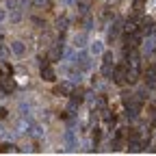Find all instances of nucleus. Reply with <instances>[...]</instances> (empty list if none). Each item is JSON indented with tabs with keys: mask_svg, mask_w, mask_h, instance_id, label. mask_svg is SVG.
Listing matches in <instances>:
<instances>
[{
	"mask_svg": "<svg viewBox=\"0 0 156 156\" xmlns=\"http://www.w3.org/2000/svg\"><path fill=\"white\" fill-rule=\"evenodd\" d=\"M152 50H154V39L150 37V39H147V41H145V46H143V52H145V54H150Z\"/></svg>",
	"mask_w": 156,
	"mask_h": 156,
	"instance_id": "12",
	"label": "nucleus"
},
{
	"mask_svg": "<svg viewBox=\"0 0 156 156\" xmlns=\"http://www.w3.org/2000/svg\"><path fill=\"white\" fill-rule=\"evenodd\" d=\"M2 117H7V108H0V119H2Z\"/></svg>",
	"mask_w": 156,
	"mask_h": 156,
	"instance_id": "19",
	"label": "nucleus"
},
{
	"mask_svg": "<svg viewBox=\"0 0 156 156\" xmlns=\"http://www.w3.org/2000/svg\"><path fill=\"white\" fill-rule=\"evenodd\" d=\"M33 7H37V9H48V7H50V0H33Z\"/></svg>",
	"mask_w": 156,
	"mask_h": 156,
	"instance_id": "10",
	"label": "nucleus"
},
{
	"mask_svg": "<svg viewBox=\"0 0 156 156\" xmlns=\"http://www.w3.org/2000/svg\"><path fill=\"white\" fill-rule=\"evenodd\" d=\"M41 78H44L46 83H52L54 78H56V76H54V69H52L50 65H44V67H41Z\"/></svg>",
	"mask_w": 156,
	"mask_h": 156,
	"instance_id": "4",
	"label": "nucleus"
},
{
	"mask_svg": "<svg viewBox=\"0 0 156 156\" xmlns=\"http://www.w3.org/2000/svg\"><path fill=\"white\" fill-rule=\"evenodd\" d=\"M0 44H2V35H0Z\"/></svg>",
	"mask_w": 156,
	"mask_h": 156,
	"instance_id": "21",
	"label": "nucleus"
},
{
	"mask_svg": "<svg viewBox=\"0 0 156 156\" xmlns=\"http://www.w3.org/2000/svg\"><path fill=\"white\" fill-rule=\"evenodd\" d=\"M69 91H72V85H69V83H61V85L54 87V93H56V95H67Z\"/></svg>",
	"mask_w": 156,
	"mask_h": 156,
	"instance_id": "6",
	"label": "nucleus"
},
{
	"mask_svg": "<svg viewBox=\"0 0 156 156\" xmlns=\"http://www.w3.org/2000/svg\"><path fill=\"white\" fill-rule=\"evenodd\" d=\"M5 78H7V74L2 72V67H0V85H2V80H5Z\"/></svg>",
	"mask_w": 156,
	"mask_h": 156,
	"instance_id": "18",
	"label": "nucleus"
},
{
	"mask_svg": "<svg viewBox=\"0 0 156 156\" xmlns=\"http://www.w3.org/2000/svg\"><path fill=\"white\" fill-rule=\"evenodd\" d=\"M7 20V9H0V22H5Z\"/></svg>",
	"mask_w": 156,
	"mask_h": 156,
	"instance_id": "16",
	"label": "nucleus"
},
{
	"mask_svg": "<svg viewBox=\"0 0 156 156\" xmlns=\"http://www.w3.org/2000/svg\"><path fill=\"white\" fill-rule=\"evenodd\" d=\"M65 141H67V145H69V147H74V145H76V136H74V132H72V130L65 134Z\"/></svg>",
	"mask_w": 156,
	"mask_h": 156,
	"instance_id": "11",
	"label": "nucleus"
},
{
	"mask_svg": "<svg viewBox=\"0 0 156 156\" xmlns=\"http://www.w3.org/2000/svg\"><path fill=\"white\" fill-rule=\"evenodd\" d=\"M11 54H15V56H24V54H26L24 41H13V44H11Z\"/></svg>",
	"mask_w": 156,
	"mask_h": 156,
	"instance_id": "2",
	"label": "nucleus"
},
{
	"mask_svg": "<svg viewBox=\"0 0 156 156\" xmlns=\"http://www.w3.org/2000/svg\"><path fill=\"white\" fill-rule=\"evenodd\" d=\"M91 54H93V56L104 54V41H102V39H95V41H91Z\"/></svg>",
	"mask_w": 156,
	"mask_h": 156,
	"instance_id": "3",
	"label": "nucleus"
},
{
	"mask_svg": "<svg viewBox=\"0 0 156 156\" xmlns=\"http://www.w3.org/2000/svg\"><path fill=\"white\" fill-rule=\"evenodd\" d=\"M58 28H65V24H67V17H58Z\"/></svg>",
	"mask_w": 156,
	"mask_h": 156,
	"instance_id": "14",
	"label": "nucleus"
},
{
	"mask_svg": "<svg viewBox=\"0 0 156 156\" xmlns=\"http://www.w3.org/2000/svg\"><path fill=\"white\" fill-rule=\"evenodd\" d=\"M2 134H5V128H2V126H0V136H2Z\"/></svg>",
	"mask_w": 156,
	"mask_h": 156,
	"instance_id": "20",
	"label": "nucleus"
},
{
	"mask_svg": "<svg viewBox=\"0 0 156 156\" xmlns=\"http://www.w3.org/2000/svg\"><path fill=\"white\" fill-rule=\"evenodd\" d=\"M63 54H65L63 46H56V48L50 50V58H52V61H61V56H63Z\"/></svg>",
	"mask_w": 156,
	"mask_h": 156,
	"instance_id": "7",
	"label": "nucleus"
},
{
	"mask_svg": "<svg viewBox=\"0 0 156 156\" xmlns=\"http://www.w3.org/2000/svg\"><path fill=\"white\" fill-rule=\"evenodd\" d=\"M30 134H33V136H44V126L33 124V126H30Z\"/></svg>",
	"mask_w": 156,
	"mask_h": 156,
	"instance_id": "9",
	"label": "nucleus"
},
{
	"mask_svg": "<svg viewBox=\"0 0 156 156\" xmlns=\"http://www.w3.org/2000/svg\"><path fill=\"white\" fill-rule=\"evenodd\" d=\"M0 89H2L5 93H11L13 89H15V80H13V78H5V80H2V85H0Z\"/></svg>",
	"mask_w": 156,
	"mask_h": 156,
	"instance_id": "5",
	"label": "nucleus"
},
{
	"mask_svg": "<svg viewBox=\"0 0 156 156\" xmlns=\"http://www.w3.org/2000/svg\"><path fill=\"white\" fill-rule=\"evenodd\" d=\"M74 44H76L78 48H83V46H87V33H78V35L74 37Z\"/></svg>",
	"mask_w": 156,
	"mask_h": 156,
	"instance_id": "8",
	"label": "nucleus"
},
{
	"mask_svg": "<svg viewBox=\"0 0 156 156\" xmlns=\"http://www.w3.org/2000/svg\"><path fill=\"white\" fill-rule=\"evenodd\" d=\"M78 67H80V69H83V72H85V69H87V72H89V69H91V67H93V61H91V56H89V54H85V52H83V54H80V56H78Z\"/></svg>",
	"mask_w": 156,
	"mask_h": 156,
	"instance_id": "1",
	"label": "nucleus"
},
{
	"mask_svg": "<svg viewBox=\"0 0 156 156\" xmlns=\"http://www.w3.org/2000/svg\"><path fill=\"white\" fill-rule=\"evenodd\" d=\"M7 54H9V50H7V48H0V58H5Z\"/></svg>",
	"mask_w": 156,
	"mask_h": 156,
	"instance_id": "17",
	"label": "nucleus"
},
{
	"mask_svg": "<svg viewBox=\"0 0 156 156\" xmlns=\"http://www.w3.org/2000/svg\"><path fill=\"white\" fill-rule=\"evenodd\" d=\"M0 152H13V145L11 143H2L0 145Z\"/></svg>",
	"mask_w": 156,
	"mask_h": 156,
	"instance_id": "13",
	"label": "nucleus"
},
{
	"mask_svg": "<svg viewBox=\"0 0 156 156\" xmlns=\"http://www.w3.org/2000/svg\"><path fill=\"white\" fill-rule=\"evenodd\" d=\"M17 7V0H7V9H15Z\"/></svg>",
	"mask_w": 156,
	"mask_h": 156,
	"instance_id": "15",
	"label": "nucleus"
},
{
	"mask_svg": "<svg viewBox=\"0 0 156 156\" xmlns=\"http://www.w3.org/2000/svg\"><path fill=\"white\" fill-rule=\"evenodd\" d=\"M152 2H154V0H152Z\"/></svg>",
	"mask_w": 156,
	"mask_h": 156,
	"instance_id": "22",
	"label": "nucleus"
}]
</instances>
